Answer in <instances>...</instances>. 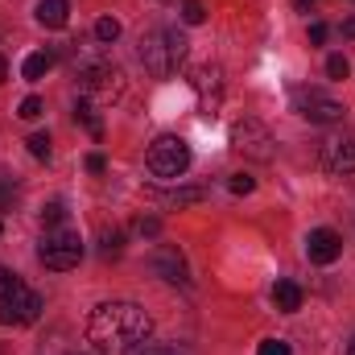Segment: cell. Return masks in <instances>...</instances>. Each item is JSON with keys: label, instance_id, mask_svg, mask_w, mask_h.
I'll return each instance as SVG.
<instances>
[{"label": "cell", "instance_id": "cell-34", "mask_svg": "<svg viewBox=\"0 0 355 355\" xmlns=\"http://www.w3.org/2000/svg\"><path fill=\"white\" fill-rule=\"evenodd\" d=\"M347 355H355V339H352V343H347Z\"/></svg>", "mask_w": 355, "mask_h": 355}, {"label": "cell", "instance_id": "cell-30", "mask_svg": "<svg viewBox=\"0 0 355 355\" xmlns=\"http://www.w3.org/2000/svg\"><path fill=\"white\" fill-rule=\"evenodd\" d=\"M87 170H91V174H103V170H107L103 153H91V157H87Z\"/></svg>", "mask_w": 355, "mask_h": 355}, {"label": "cell", "instance_id": "cell-21", "mask_svg": "<svg viewBox=\"0 0 355 355\" xmlns=\"http://www.w3.org/2000/svg\"><path fill=\"white\" fill-rule=\"evenodd\" d=\"M42 112H46V103H42L37 95H25V99H21V107H17V116H21V120H37Z\"/></svg>", "mask_w": 355, "mask_h": 355}, {"label": "cell", "instance_id": "cell-15", "mask_svg": "<svg viewBox=\"0 0 355 355\" xmlns=\"http://www.w3.org/2000/svg\"><path fill=\"white\" fill-rule=\"evenodd\" d=\"M202 198H207V190H202V186H182V190L162 194V202H166V207H194V202H202Z\"/></svg>", "mask_w": 355, "mask_h": 355}, {"label": "cell", "instance_id": "cell-23", "mask_svg": "<svg viewBox=\"0 0 355 355\" xmlns=\"http://www.w3.org/2000/svg\"><path fill=\"white\" fill-rule=\"evenodd\" d=\"M347 71H352V62H347L343 54H331V58H327V75H331V79H347Z\"/></svg>", "mask_w": 355, "mask_h": 355}, {"label": "cell", "instance_id": "cell-13", "mask_svg": "<svg viewBox=\"0 0 355 355\" xmlns=\"http://www.w3.org/2000/svg\"><path fill=\"white\" fill-rule=\"evenodd\" d=\"M272 306H277L281 314L302 310V285H297V281H277V285H272Z\"/></svg>", "mask_w": 355, "mask_h": 355}, {"label": "cell", "instance_id": "cell-1", "mask_svg": "<svg viewBox=\"0 0 355 355\" xmlns=\"http://www.w3.org/2000/svg\"><path fill=\"white\" fill-rule=\"evenodd\" d=\"M153 331V318L137 302H103L87 318V343L95 355H132Z\"/></svg>", "mask_w": 355, "mask_h": 355}, {"label": "cell", "instance_id": "cell-32", "mask_svg": "<svg viewBox=\"0 0 355 355\" xmlns=\"http://www.w3.org/2000/svg\"><path fill=\"white\" fill-rule=\"evenodd\" d=\"M343 37H355V17H347V21H343Z\"/></svg>", "mask_w": 355, "mask_h": 355}, {"label": "cell", "instance_id": "cell-17", "mask_svg": "<svg viewBox=\"0 0 355 355\" xmlns=\"http://www.w3.org/2000/svg\"><path fill=\"white\" fill-rule=\"evenodd\" d=\"M120 252H124V232H116V227L107 232L103 227L99 232V257H120Z\"/></svg>", "mask_w": 355, "mask_h": 355}, {"label": "cell", "instance_id": "cell-10", "mask_svg": "<svg viewBox=\"0 0 355 355\" xmlns=\"http://www.w3.org/2000/svg\"><path fill=\"white\" fill-rule=\"evenodd\" d=\"M149 268L162 281H170V285H190V265H186V257H182L178 244H157L153 257H149Z\"/></svg>", "mask_w": 355, "mask_h": 355}, {"label": "cell", "instance_id": "cell-2", "mask_svg": "<svg viewBox=\"0 0 355 355\" xmlns=\"http://www.w3.org/2000/svg\"><path fill=\"white\" fill-rule=\"evenodd\" d=\"M186 50H190V42H186L182 29L157 25V29H149V33L141 37V50H137V54H141V62H145L149 75L166 79V75H174L178 67L186 62Z\"/></svg>", "mask_w": 355, "mask_h": 355}, {"label": "cell", "instance_id": "cell-12", "mask_svg": "<svg viewBox=\"0 0 355 355\" xmlns=\"http://www.w3.org/2000/svg\"><path fill=\"white\" fill-rule=\"evenodd\" d=\"M33 17H37L42 29H62V25L71 21V4H67V0H37Z\"/></svg>", "mask_w": 355, "mask_h": 355}, {"label": "cell", "instance_id": "cell-4", "mask_svg": "<svg viewBox=\"0 0 355 355\" xmlns=\"http://www.w3.org/2000/svg\"><path fill=\"white\" fill-rule=\"evenodd\" d=\"M75 75H79L83 99H120V95H124V75H120V67H112L107 58H83V62L75 67Z\"/></svg>", "mask_w": 355, "mask_h": 355}, {"label": "cell", "instance_id": "cell-7", "mask_svg": "<svg viewBox=\"0 0 355 355\" xmlns=\"http://www.w3.org/2000/svg\"><path fill=\"white\" fill-rule=\"evenodd\" d=\"M232 149L244 153L248 162H272L277 157V137L261 120H240V124H232Z\"/></svg>", "mask_w": 355, "mask_h": 355}, {"label": "cell", "instance_id": "cell-27", "mask_svg": "<svg viewBox=\"0 0 355 355\" xmlns=\"http://www.w3.org/2000/svg\"><path fill=\"white\" fill-rule=\"evenodd\" d=\"M327 33H331V29H327L322 21H314V25H310V42H314V46H322V42H327Z\"/></svg>", "mask_w": 355, "mask_h": 355}, {"label": "cell", "instance_id": "cell-31", "mask_svg": "<svg viewBox=\"0 0 355 355\" xmlns=\"http://www.w3.org/2000/svg\"><path fill=\"white\" fill-rule=\"evenodd\" d=\"M12 281H17V272H12V268H0V289H4V285H12Z\"/></svg>", "mask_w": 355, "mask_h": 355}, {"label": "cell", "instance_id": "cell-35", "mask_svg": "<svg viewBox=\"0 0 355 355\" xmlns=\"http://www.w3.org/2000/svg\"><path fill=\"white\" fill-rule=\"evenodd\" d=\"M297 4H302V8H306V0H297Z\"/></svg>", "mask_w": 355, "mask_h": 355}, {"label": "cell", "instance_id": "cell-14", "mask_svg": "<svg viewBox=\"0 0 355 355\" xmlns=\"http://www.w3.org/2000/svg\"><path fill=\"white\" fill-rule=\"evenodd\" d=\"M75 120L87 128L95 141L103 137V120H99V112H95V103H91V99H79V103H75Z\"/></svg>", "mask_w": 355, "mask_h": 355}, {"label": "cell", "instance_id": "cell-5", "mask_svg": "<svg viewBox=\"0 0 355 355\" xmlns=\"http://www.w3.org/2000/svg\"><path fill=\"white\" fill-rule=\"evenodd\" d=\"M42 310H46L42 293L29 289L25 281H12L0 289V327H29V322H37Z\"/></svg>", "mask_w": 355, "mask_h": 355}, {"label": "cell", "instance_id": "cell-26", "mask_svg": "<svg viewBox=\"0 0 355 355\" xmlns=\"http://www.w3.org/2000/svg\"><path fill=\"white\" fill-rule=\"evenodd\" d=\"M132 355H182L178 347H166V343H141Z\"/></svg>", "mask_w": 355, "mask_h": 355}, {"label": "cell", "instance_id": "cell-24", "mask_svg": "<svg viewBox=\"0 0 355 355\" xmlns=\"http://www.w3.org/2000/svg\"><path fill=\"white\" fill-rule=\"evenodd\" d=\"M227 190H232V194H252V190H257V178H248V174H236L232 182H227Z\"/></svg>", "mask_w": 355, "mask_h": 355}, {"label": "cell", "instance_id": "cell-6", "mask_svg": "<svg viewBox=\"0 0 355 355\" xmlns=\"http://www.w3.org/2000/svg\"><path fill=\"white\" fill-rule=\"evenodd\" d=\"M149 174L153 178H166V182H174L190 170V145L182 141V137H157L153 145H149Z\"/></svg>", "mask_w": 355, "mask_h": 355}, {"label": "cell", "instance_id": "cell-18", "mask_svg": "<svg viewBox=\"0 0 355 355\" xmlns=\"http://www.w3.org/2000/svg\"><path fill=\"white\" fill-rule=\"evenodd\" d=\"M178 17L186 25H202L207 21V8H202V0H178Z\"/></svg>", "mask_w": 355, "mask_h": 355}, {"label": "cell", "instance_id": "cell-25", "mask_svg": "<svg viewBox=\"0 0 355 355\" xmlns=\"http://www.w3.org/2000/svg\"><path fill=\"white\" fill-rule=\"evenodd\" d=\"M257 355H293V352H289V343H285V339H265Z\"/></svg>", "mask_w": 355, "mask_h": 355}, {"label": "cell", "instance_id": "cell-22", "mask_svg": "<svg viewBox=\"0 0 355 355\" xmlns=\"http://www.w3.org/2000/svg\"><path fill=\"white\" fill-rule=\"evenodd\" d=\"M29 153H33L37 162H50V132H33V137H29Z\"/></svg>", "mask_w": 355, "mask_h": 355}, {"label": "cell", "instance_id": "cell-16", "mask_svg": "<svg viewBox=\"0 0 355 355\" xmlns=\"http://www.w3.org/2000/svg\"><path fill=\"white\" fill-rule=\"evenodd\" d=\"M50 67H54V54H46V50H42V54H29V58H25L21 75H25L29 83H37V79H42V75L50 71Z\"/></svg>", "mask_w": 355, "mask_h": 355}, {"label": "cell", "instance_id": "cell-19", "mask_svg": "<svg viewBox=\"0 0 355 355\" xmlns=\"http://www.w3.org/2000/svg\"><path fill=\"white\" fill-rule=\"evenodd\" d=\"M95 37H99L103 46H112V42L120 37V21H116V17H99V21H95Z\"/></svg>", "mask_w": 355, "mask_h": 355}, {"label": "cell", "instance_id": "cell-20", "mask_svg": "<svg viewBox=\"0 0 355 355\" xmlns=\"http://www.w3.org/2000/svg\"><path fill=\"white\" fill-rule=\"evenodd\" d=\"M42 223H46V227H62V223H67V207H62L58 198L46 202V207H42Z\"/></svg>", "mask_w": 355, "mask_h": 355}, {"label": "cell", "instance_id": "cell-9", "mask_svg": "<svg viewBox=\"0 0 355 355\" xmlns=\"http://www.w3.org/2000/svg\"><path fill=\"white\" fill-rule=\"evenodd\" d=\"M293 112L297 116H306L310 124H339L343 120V103L339 99H331V95H322V91H293Z\"/></svg>", "mask_w": 355, "mask_h": 355}, {"label": "cell", "instance_id": "cell-8", "mask_svg": "<svg viewBox=\"0 0 355 355\" xmlns=\"http://www.w3.org/2000/svg\"><path fill=\"white\" fill-rule=\"evenodd\" d=\"M318 162L327 174H355V128L331 132L318 145Z\"/></svg>", "mask_w": 355, "mask_h": 355}, {"label": "cell", "instance_id": "cell-29", "mask_svg": "<svg viewBox=\"0 0 355 355\" xmlns=\"http://www.w3.org/2000/svg\"><path fill=\"white\" fill-rule=\"evenodd\" d=\"M12 190H17V186H12V178H4V174H0V207H4L8 198H12Z\"/></svg>", "mask_w": 355, "mask_h": 355}, {"label": "cell", "instance_id": "cell-3", "mask_svg": "<svg viewBox=\"0 0 355 355\" xmlns=\"http://www.w3.org/2000/svg\"><path fill=\"white\" fill-rule=\"evenodd\" d=\"M83 240H79V232H71V227H46V236H42V244H37V261L46 268H54V272H67V268H75L83 261Z\"/></svg>", "mask_w": 355, "mask_h": 355}, {"label": "cell", "instance_id": "cell-28", "mask_svg": "<svg viewBox=\"0 0 355 355\" xmlns=\"http://www.w3.org/2000/svg\"><path fill=\"white\" fill-rule=\"evenodd\" d=\"M137 232H141V236H157L162 223H157V219H137Z\"/></svg>", "mask_w": 355, "mask_h": 355}, {"label": "cell", "instance_id": "cell-11", "mask_svg": "<svg viewBox=\"0 0 355 355\" xmlns=\"http://www.w3.org/2000/svg\"><path fill=\"white\" fill-rule=\"evenodd\" d=\"M306 257H310V265H335L343 257V236L331 227H314L306 236Z\"/></svg>", "mask_w": 355, "mask_h": 355}, {"label": "cell", "instance_id": "cell-33", "mask_svg": "<svg viewBox=\"0 0 355 355\" xmlns=\"http://www.w3.org/2000/svg\"><path fill=\"white\" fill-rule=\"evenodd\" d=\"M4 75H8V62H4V58H0V83H4Z\"/></svg>", "mask_w": 355, "mask_h": 355}]
</instances>
